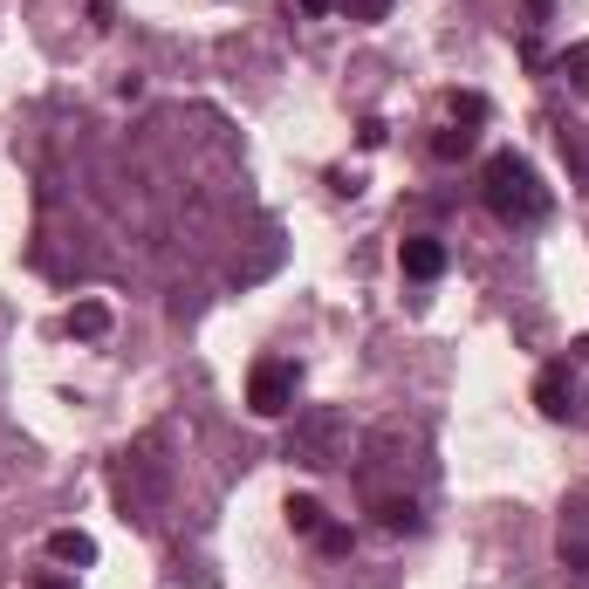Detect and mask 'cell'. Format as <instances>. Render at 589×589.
<instances>
[{"instance_id":"cell-15","label":"cell","mask_w":589,"mask_h":589,"mask_svg":"<svg viewBox=\"0 0 589 589\" xmlns=\"http://www.w3.org/2000/svg\"><path fill=\"white\" fill-rule=\"evenodd\" d=\"M549 14H555V0H528V28H549Z\"/></svg>"},{"instance_id":"cell-13","label":"cell","mask_w":589,"mask_h":589,"mask_svg":"<svg viewBox=\"0 0 589 589\" xmlns=\"http://www.w3.org/2000/svg\"><path fill=\"white\" fill-rule=\"evenodd\" d=\"M452 123H486V96H452Z\"/></svg>"},{"instance_id":"cell-1","label":"cell","mask_w":589,"mask_h":589,"mask_svg":"<svg viewBox=\"0 0 589 589\" xmlns=\"http://www.w3.org/2000/svg\"><path fill=\"white\" fill-rule=\"evenodd\" d=\"M480 199H486V213H494L500 226H542L549 220V186L521 151H494V158H486Z\"/></svg>"},{"instance_id":"cell-6","label":"cell","mask_w":589,"mask_h":589,"mask_svg":"<svg viewBox=\"0 0 589 589\" xmlns=\"http://www.w3.org/2000/svg\"><path fill=\"white\" fill-rule=\"evenodd\" d=\"M69 337H83V343L110 337V309H104V302H75V309H69Z\"/></svg>"},{"instance_id":"cell-8","label":"cell","mask_w":589,"mask_h":589,"mask_svg":"<svg viewBox=\"0 0 589 589\" xmlns=\"http://www.w3.org/2000/svg\"><path fill=\"white\" fill-rule=\"evenodd\" d=\"M467 151H473V123H446V131L432 138V158H439V165H452V158H467Z\"/></svg>"},{"instance_id":"cell-12","label":"cell","mask_w":589,"mask_h":589,"mask_svg":"<svg viewBox=\"0 0 589 589\" xmlns=\"http://www.w3.org/2000/svg\"><path fill=\"white\" fill-rule=\"evenodd\" d=\"M316 549H322V555H350V528H343V521H322Z\"/></svg>"},{"instance_id":"cell-7","label":"cell","mask_w":589,"mask_h":589,"mask_svg":"<svg viewBox=\"0 0 589 589\" xmlns=\"http://www.w3.org/2000/svg\"><path fill=\"white\" fill-rule=\"evenodd\" d=\"M281 515H288L295 534H309V542L322 534V500H316V494H288V507H281Z\"/></svg>"},{"instance_id":"cell-17","label":"cell","mask_w":589,"mask_h":589,"mask_svg":"<svg viewBox=\"0 0 589 589\" xmlns=\"http://www.w3.org/2000/svg\"><path fill=\"white\" fill-rule=\"evenodd\" d=\"M35 589H75V582H69V576H42Z\"/></svg>"},{"instance_id":"cell-4","label":"cell","mask_w":589,"mask_h":589,"mask_svg":"<svg viewBox=\"0 0 589 589\" xmlns=\"http://www.w3.org/2000/svg\"><path fill=\"white\" fill-rule=\"evenodd\" d=\"M398 261H404V274H412V281H439L446 274V247L432 240V234H412V240L398 247Z\"/></svg>"},{"instance_id":"cell-3","label":"cell","mask_w":589,"mask_h":589,"mask_svg":"<svg viewBox=\"0 0 589 589\" xmlns=\"http://www.w3.org/2000/svg\"><path fill=\"white\" fill-rule=\"evenodd\" d=\"M576 398H582V391H576L569 364H549L542 377H534V404H542V419H576V412H582Z\"/></svg>"},{"instance_id":"cell-10","label":"cell","mask_w":589,"mask_h":589,"mask_svg":"<svg viewBox=\"0 0 589 589\" xmlns=\"http://www.w3.org/2000/svg\"><path fill=\"white\" fill-rule=\"evenodd\" d=\"M562 158H569L576 178L589 186V131H582V123H569V131H562Z\"/></svg>"},{"instance_id":"cell-9","label":"cell","mask_w":589,"mask_h":589,"mask_svg":"<svg viewBox=\"0 0 589 589\" xmlns=\"http://www.w3.org/2000/svg\"><path fill=\"white\" fill-rule=\"evenodd\" d=\"M377 521L391 534H419V500H377Z\"/></svg>"},{"instance_id":"cell-11","label":"cell","mask_w":589,"mask_h":589,"mask_svg":"<svg viewBox=\"0 0 589 589\" xmlns=\"http://www.w3.org/2000/svg\"><path fill=\"white\" fill-rule=\"evenodd\" d=\"M337 14H343V21H364V28H370V21L391 14V0H337Z\"/></svg>"},{"instance_id":"cell-5","label":"cell","mask_w":589,"mask_h":589,"mask_svg":"<svg viewBox=\"0 0 589 589\" xmlns=\"http://www.w3.org/2000/svg\"><path fill=\"white\" fill-rule=\"evenodd\" d=\"M48 555H56L62 569H90V562H96V542H90L83 528H56V534H48Z\"/></svg>"},{"instance_id":"cell-2","label":"cell","mask_w":589,"mask_h":589,"mask_svg":"<svg viewBox=\"0 0 589 589\" xmlns=\"http://www.w3.org/2000/svg\"><path fill=\"white\" fill-rule=\"evenodd\" d=\"M295 391H302V370L281 364V356L254 364V377H247V404H254L261 419H288V412H295Z\"/></svg>"},{"instance_id":"cell-16","label":"cell","mask_w":589,"mask_h":589,"mask_svg":"<svg viewBox=\"0 0 589 589\" xmlns=\"http://www.w3.org/2000/svg\"><path fill=\"white\" fill-rule=\"evenodd\" d=\"M295 8H302V14H329V8H337V0H295Z\"/></svg>"},{"instance_id":"cell-14","label":"cell","mask_w":589,"mask_h":589,"mask_svg":"<svg viewBox=\"0 0 589 589\" xmlns=\"http://www.w3.org/2000/svg\"><path fill=\"white\" fill-rule=\"evenodd\" d=\"M555 69L569 75V83H589V42H582V48H569V56H562Z\"/></svg>"}]
</instances>
